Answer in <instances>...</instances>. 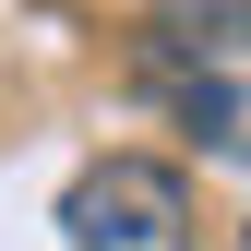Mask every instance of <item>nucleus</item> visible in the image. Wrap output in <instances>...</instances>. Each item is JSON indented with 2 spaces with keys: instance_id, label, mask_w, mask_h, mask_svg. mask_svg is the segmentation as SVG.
<instances>
[{
  "instance_id": "nucleus-1",
  "label": "nucleus",
  "mask_w": 251,
  "mask_h": 251,
  "mask_svg": "<svg viewBox=\"0 0 251 251\" xmlns=\"http://www.w3.org/2000/svg\"><path fill=\"white\" fill-rule=\"evenodd\" d=\"M132 84H144L203 155L251 168V0H168V12H144Z\"/></svg>"
},
{
  "instance_id": "nucleus-2",
  "label": "nucleus",
  "mask_w": 251,
  "mask_h": 251,
  "mask_svg": "<svg viewBox=\"0 0 251 251\" xmlns=\"http://www.w3.org/2000/svg\"><path fill=\"white\" fill-rule=\"evenodd\" d=\"M60 239L72 251H192V179L168 155H96L60 192Z\"/></svg>"
}]
</instances>
